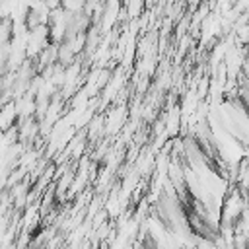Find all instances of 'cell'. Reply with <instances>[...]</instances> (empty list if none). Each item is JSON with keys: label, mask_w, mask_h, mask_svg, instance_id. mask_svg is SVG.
<instances>
[{"label": "cell", "mask_w": 249, "mask_h": 249, "mask_svg": "<svg viewBox=\"0 0 249 249\" xmlns=\"http://www.w3.org/2000/svg\"><path fill=\"white\" fill-rule=\"evenodd\" d=\"M12 39H14V19L0 18V45L10 43Z\"/></svg>", "instance_id": "obj_1"}]
</instances>
